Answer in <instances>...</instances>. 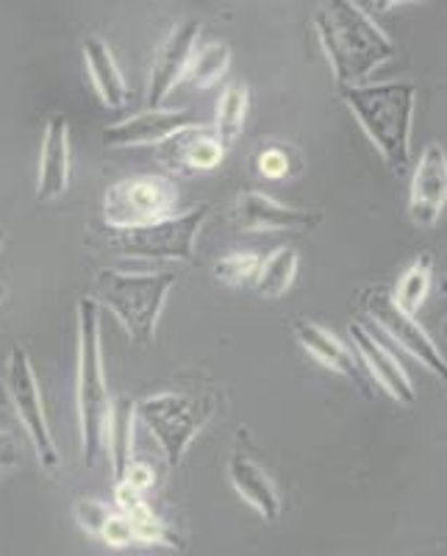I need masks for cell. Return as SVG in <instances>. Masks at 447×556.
I'll return each mask as SVG.
<instances>
[{"label": "cell", "mask_w": 447, "mask_h": 556, "mask_svg": "<svg viewBox=\"0 0 447 556\" xmlns=\"http://www.w3.org/2000/svg\"><path fill=\"white\" fill-rule=\"evenodd\" d=\"M315 28L340 89L359 87L372 70L395 56V42L372 23L359 3L350 0L322 3L315 14Z\"/></svg>", "instance_id": "cell-1"}, {"label": "cell", "mask_w": 447, "mask_h": 556, "mask_svg": "<svg viewBox=\"0 0 447 556\" xmlns=\"http://www.w3.org/2000/svg\"><path fill=\"white\" fill-rule=\"evenodd\" d=\"M340 92L367 137L372 139V146L379 148L389 170L397 176L406 173L411 159V126H414V84H359V87H342Z\"/></svg>", "instance_id": "cell-2"}, {"label": "cell", "mask_w": 447, "mask_h": 556, "mask_svg": "<svg viewBox=\"0 0 447 556\" xmlns=\"http://www.w3.org/2000/svg\"><path fill=\"white\" fill-rule=\"evenodd\" d=\"M78 429H81V454L87 468L98 462L103 448V431H106L112 395H108L106 374H103V348H101V312L95 298L78 301Z\"/></svg>", "instance_id": "cell-3"}, {"label": "cell", "mask_w": 447, "mask_h": 556, "mask_svg": "<svg viewBox=\"0 0 447 556\" xmlns=\"http://www.w3.org/2000/svg\"><path fill=\"white\" fill-rule=\"evenodd\" d=\"M176 287V273H120L101 270L95 276V298L123 323L137 345H151L156 337L167 295Z\"/></svg>", "instance_id": "cell-4"}, {"label": "cell", "mask_w": 447, "mask_h": 556, "mask_svg": "<svg viewBox=\"0 0 447 556\" xmlns=\"http://www.w3.org/2000/svg\"><path fill=\"white\" fill-rule=\"evenodd\" d=\"M133 412L156 437L158 448L170 468H178L192 440L201 434L206 420L215 412V401L187 395V392H156L137 401Z\"/></svg>", "instance_id": "cell-5"}, {"label": "cell", "mask_w": 447, "mask_h": 556, "mask_svg": "<svg viewBox=\"0 0 447 556\" xmlns=\"http://www.w3.org/2000/svg\"><path fill=\"white\" fill-rule=\"evenodd\" d=\"M208 220V203H197L187 215L167 217L139 228H108V245L128 260L195 262V242Z\"/></svg>", "instance_id": "cell-6"}, {"label": "cell", "mask_w": 447, "mask_h": 556, "mask_svg": "<svg viewBox=\"0 0 447 556\" xmlns=\"http://www.w3.org/2000/svg\"><path fill=\"white\" fill-rule=\"evenodd\" d=\"M178 190L167 176L123 178L103 198V220L108 228H139L173 217Z\"/></svg>", "instance_id": "cell-7"}, {"label": "cell", "mask_w": 447, "mask_h": 556, "mask_svg": "<svg viewBox=\"0 0 447 556\" xmlns=\"http://www.w3.org/2000/svg\"><path fill=\"white\" fill-rule=\"evenodd\" d=\"M7 392L12 399L14 412H17L20 424L26 426V434L31 440L34 451H37V459L48 473H56L59 465H62V456H59L56 440L51 434V426H48V417H44L42 395H39L37 376H34L31 359H28L26 348L14 345L9 351L7 362Z\"/></svg>", "instance_id": "cell-8"}, {"label": "cell", "mask_w": 447, "mask_h": 556, "mask_svg": "<svg viewBox=\"0 0 447 556\" xmlns=\"http://www.w3.org/2000/svg\"><path fill=\"white\" fill-rule=\"evenodd\" d=\"M365 309L372 320L379 323L381 329L397 342V345H404L414 359H420L422 365L429 367L434 376H447V362L442 356L439 345L431 340V334L422 329L420 323L414 320L411 315H406L400 306L395 304V298H392V290L386 287H375L365 295Z\"/></svg>", "instance_id": "cell-9"}, {"label": "cell", "mask_w": 447, "mask_h": 556, "mask_svg": "<svg viewBox=\"0 0 447 556\" xmlns=\"http://www.w3.org/2000/svg\"><path fill=\"white\" fill-rule=\"evenodd\" d=\"M292 331H295L297 342H301L317 362H322V365L331 367L334 374H340L342 379L350 381L367 401H375V395H379L375 381L370 379V374H367L365 365H361L359 354H356L350 345H345L340 337L331 334V331L322 329V326H317V323L311 320H295L292 323Z\"/></svg>", "instance_id": "cell-10"}, {"label": "cell", "mask_w": 447, "mask_h": 556, "mask_svg": "<svg viewBox=\"0 0 447 556\" xmlns=\"http://www.w3.org/2000/svg\"><path fill=\"white\" fill-rule=\"evenodd\" d=\"M156 156L167 170L178 173V176H197V173L220 167L226 146L220 142L215 128L195 123V126L173 134L170 139H164Z\"/></svg>", "instance_id": "cell-11"}, {"label": "cell", "mask_w": 447, "mask_h": 556, "mask_svg": "<svg viewBox=\"0 0 447 556\" xmlns=\"http://www.w3.org/2000/svg\"><path fill=\"white\" fill-rule=\"evenodd\" d=\"M195 114L190 109H151L137 117L103 128V142L108 148H148L162 146L181 128L195 126Z\"/></svg>", "instance_id": "cell-12"}, {"label": "cell", "mask_w": 447, "mask_h": 556, "mask_svg": "<svg viewBox=\"0 0 447 556\" xmlns=\"http://www.w3.org/2000/svg\"><path fill=\"white\" fill-rule=\"evenodd\" d=\"M233 223L245 231H306L320 226V212L292 208L261 192H242L233 203Z\"/></svg>", "instance_id": "cell-13"}, {"label": "cell", "mask_w": 447, "mask_h": 556, "mask_svg": "<svg viewBox=\"0 0 447 556\" xmlns=\"http://www.w3.org/2000/svg\"><path fill=\"white\" fill-rule=\"evenodd\" d=\"M197 37H201V23L187 20V23H181V26L167 37V42L158 48L151 67V84H148V101H151V109H162V103L167 101L173 87L183 78L187 64H190L192 53H195Z\"/></svg>", "instance_id": "cell-14"}, {"label": "cell", "mask_w": 447, "mask_h": 556, "mask_svg": "<svg viewBox=\"0 0 447 556\" xmlns=\"http://www.w3.org/2000/svg\"><path fill=\"white\" fill-rule=\"evenodd\" d=\"M447 198V156L445 148L431 142L420 156L411 178L409 215L417 226H434L439 220Z\"/></svg>", "instance_id": "cell-15"}, {"label": "cell", "mask_w": 447, "mask_h": 556, "mask_svg": "<svg viewBox=\"0 0 447 556\" xmlns=\"http://www.w3.org/2000/svg\"><path fill=\"white\" fill-rule=\"evenodd\" d=\"M350 337L353 345H356V354H359L361 365H365V370L370 374V379L375 381V384L384 387L392 399L400 401V404H414L417 392L409 374H406V367L381 345L379 337L372 334V331H367L361 323H350Z\"/></svg>", "instance_id": "cell-16"}, {"label": "cell", "mask_w": 447, "mask_h": 556, "mask_svg": "<svg viewBox=\"0 0 447 556\" xmlns=\"http://www.w3.org/2000/svg\"><path fill=\"white\" fill-rule=\"evenodd\" d=\"M114 509L131 520L133 543L137 545H162V548L170 551H187V540L153 513L145 495L131 490L123 481H117V486H114Z\"/></svg>", "instance_id": "cell-17"}, {"label": "cell", "mask_w": 447, "mask_h": 556, "mask_svg": "<svg viewBox=\"0 0 447 556\" xmlns=\"http://www.w3.org/2000/svg\"><path fill=\"white\" fill-rule=\"evenodd\" d=\"M228 476H231V484L240 493V498L251 504L261 518L270 520V523L281 518V495H278L276 481L253 456L242 451V445H237L231 462H228Z\"/></svg>", "instance_id": "cell-18"}, {"label": "cell", "mask_w": 447, "mask_h": 556, "mask_svg": "<svg viewBox=\"0 0 447 556\" xmlns=\"http://www.w3.org/2000/svg\"><path fill=\"white\" fill-rule=\"evenodd\" d=\"M69 181V139L67 121L64 114H53L48 121L42 139V153H39V181L37 201H56Z\"/></svg>", "instance_id": "cell-19"}, {"label": "cell", "mask_w": 447, "mask_h": 556, "mask_svg": "<svg viewBox=\"0 0 447 556\" xmlns=\"http://www.w3.org/2000/svg\"><path fill=\"white\" fill-rule=\"evenodd\" d=\"M84 59H87L89 78L95 84L101 101L112 109H120L128 101V84L114 62L112 48L101 37H89L84 42Z\"/></svg>", "instance_id": "cell-20"}, {"label": "cell", "mask_w": 447, "mask_h": 556, "mask_svg": "<svg viewBox=\"0 0 447 556\" xmlns=\"http://www.w3.org/2000/svg\"><path fill=\"white\" fill-rule=\"evenodd\" d=\"M133 401L117 399L108 412L106 431H103V445L108 448V459H112V476L114 481H123L126 468L131 465L133 451Z\"/></svg>", "instance_id": "cell-21"}, {"label": "cell", "mask_w": 447, "mask_h": 556, "mask_svg": "<svg viewBox=\"0 0 447 556\" xmlns=\"http://www.w3.org/2000/svg\"><path fill=\"white\" fill-rule=\"evenodd\" d=\"M228 67H231V48L226 42H212L192 53L181 81H187V87L192 89H208L226 78Z\"/></svg>", "instance_id": "cell-22"}, {"label": "cell", "mask_w": 447, "mask_h": 556, "mask_svg": "<svg viewBox=\"0 0 447 556\" xmlns=\"http://www.w3.org/2000/svg\"><path fill=\"white\" fill-rule=\"evenodd\" d=\"M297 276L295 248H278L270 260H261L256 276V292L261 298H281L292 287Z\"/></svg>", "instance_id": "cell-23"}, {"label": "cell", "mask_w": 447, "mask_h": 556, "mask_svg": "<svg viewBox=\"0 0 447 556\" xmlns=\"http://www.w3.org/2000/svg\"><path fill=\"white\" fill-rule=\"evenodd\" d=\"M247 101H251V89H247V84H228L220 103H217V123L212 128H215L217 137H220V142L226 148L231 146L233 139L242 134V128H245Z\"/></svg>", "instance_id": "cell-24"}, {"label": "cell", "mask_w": 447, "mask_h": 556, "mask_svg": "<svg viewBox=\"0 0 447 556\" xmlns=\"http://www.w3.org/2000/svg\"><path fill=\"white\" fill-rule=\"evenodd\" d=\"M431 270H434V260H431L429 253H422L411 262L409 270L404 276L397 278V287L392 292L395 298V304L406 312V315L414 317V312L420 309L425 295H429V287H431Z\"/></svg>", "instance_id": "cell-25"}, {"label": "cell", "mask_w": 447, "mask_h": 556, "mask_svg": "<svg viewBox=\"0 0 447 556\" xmlns=\"http://www.w3.org/2000/svg\"><path fill=\"white\" fill-rule=\"evenodd\" d=\"M258 267H261V256L258 253H228V256H222L215 265V276L217 281H222L228 287H245L256 285Z\"/></svg>", "instance_id": "cell-26"}, {"label": "cell", "mask_w": 447, "mask_h": 556, "mask_svg": "<svg viewBox=\"0 0 447 556\" xmlns=\"http://www.w3.org/2000/svg\"><path fill=\"white\" fill-rule=\"evenodd\" d=\"M114 506L103 504V501L95 498H78L76 506H73V515H76V523L78 529L87 531L89 538H98L101 540V531L106 526L108 515H112Z\"/></svg>", "instance_id": "cell-27"}, {"label": "cell", "mask_w": 447, "mask_h": 556, "mask_svg": "<svg viewBox=\"0 0 447 556\" xmlns=\"http://www.w3.org/2000/svg\"><path fill=\"white\" fill-rule=\"evenodd\" d=\"M256 167L258 173L265 178H272V181H281L292 173V159H290V148H281V146H270L265 151L258 153L256 159Z\"/></svg>", "instance_id": "cell-28"}, {"label": "cell", "mask_w": 447, "mask_h": 556, "mask_svg": "<svg viewBox=\"0 0 447 556\" xmlns=\"http://www.w3.org/2000/svg\"><path fill=\"white\" fill-rule=\"evenodd\" d=\"M101 540L106 545H112V548H128V545H137L133 543L131 520H128L126 515L117 513V509H112V515H108L106 526H103L101 531Z\"/></svg>", "instance_id": "cell-29"}, {"label": "cell", "mask_w": 447, "mask_h": 556, "mask_svg": "<svg viewBox=\"0 0 447 556\" xmlns=\"http://www.w3.org/2000/svg\"><path fill=\"white\" fill-rule=\"evenodd\" d=\"M123 484H128L131 490L145 495L153 484H156V473L148 462H137L131 459V465L126 468V476H123Z\"/></svg>", "instance_id": "cell-30"}, {"label": "cell", "mask_w": 447, "mask_h": 556, "mask_svg": "<svg viewBox=\"0 0 447 556\" xmlns=\"http://www.w3.org/2000/svg\"><path fill=\"white\" fill-rule=\"evenodd\" d=\"M20 465V445L9 431L0 429V468H17Z\"/></svg>", "instance_id": "cell-31"}, {"label": "cell", "mask_w": 447, "mask_h": 556, "mask_svg": "<svg viewBox=\"0 0 447 556\" xmlns=\"http://www.w3.org/2000/svg\"><path fill=\"white\" fill-rule=\"evenodd\" d=\"M3 242H7V228L0 226V248H3Z\"/></svg>", "instance_id": "cell-32"}, {"label": "cell", "mask_w": 447, "mask_h": 556, "mask_svg": "<svg viewBox=\"0 0 447 556\" xmlns=\"http://www.w3.org/2000/svg\"><path fill=\"white\" fill-rule=\"evenodd\" d=\"M3 295H7V285L0 281V301H3Z\"/></svg>", "instance_id": "cell-33"}]
</instances>
